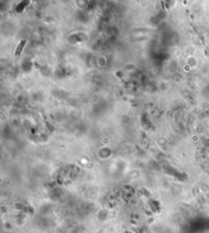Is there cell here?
<instances>
[{
  "mask_svg": "<svg viewBox=\"0 0 209 233\" xmlns=\"http://www.w3.org/2000/svg\"><path fill=\"white\" fill-rule=\"evenodd\" d=\"M25 43L26 41H25V40L20 43L19 46H18V48H17V51H16V55H19L20 53H21V52L22 50V48H23V47L25 46Z\"/></svg>",
  "mask_w": 209,
  "mask_h": 233,
  "instance_id": "6da1fadb",
  "label": "cell"
}]
</instances>
